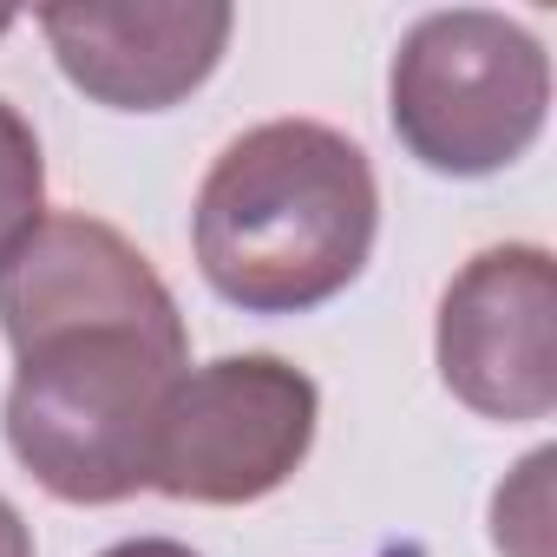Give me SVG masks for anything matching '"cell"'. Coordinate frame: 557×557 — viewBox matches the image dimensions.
Here are the masks:
<instances>
[{
  "label": "cell",
  "mask_w": 557,
  "mask_h": 557,
  "mask_svg": "<svg viewBox=\"0 0 557 557\" xmlns=\"http://www.w3.org/2000/svg\"><path fill=\"white\" fill-rule=\"evenodd\" d=\"M236 14L203 0V8H40V34L60 60V73L112 106V112H164L190 99L223 47Z\"/></svg>",
  "instance_id": "6"
},
{
  "label": "cell",
  "mask_w": 557,
  "mask_h": 557,
  "mask_svg": "<svg viewBox=\"0 0 557 557\" xmlns=\"http://www.w3.org/2000/svg\"><path fill=\"white\" fill-rule=\"evenodd\" d=\"M0 329L14 342L8 446L66 505L151 485V440L190 368L164 275L112 223L53 210L0 256Z\"/></svg>",
  "instance_id": "1"
},
{
  "label": "cell",
  "mask_w": 557,
  "mask_h": 557,
  "mask_svg": "<svg viewBox=\"0 0 557 557\" xmlns=\"http://www.w3.org/2000/svg\"><path fill=\"white\" fill-rule=\"evenodd\" d=\"M0 557H34V531L8 498H0Z\"/></svg>",
  "instance_id": "8"
},
{
  "label": "cell",
  "mask_w": 557,
  "mask_h": 557,
  "mask_svg": "<svg viewBox=\"0 0 557 557\" xmlns=\"http://www.w3.org/2000/svg\"><path fill=\"white\" fill-rule=\"evenodd\" d=\"M557 269L537 243L479 249L440 296V381L485 420H544L557 407Z\"/></svg>",
  "instance_id": "5"
},
{
  "label": "cell",
  "mask_w": 557,
  "mask_h": 557,
  "mask_svg": "<svg viewBox=\"0 0 557 557\" xmlns=\"http://www.w3.org/2000/svg\"><path fill=\"white\" fill-rule=\"evenodd\" d=\"M40 197H47L40 138H34V125L8 99H0V256L40 223Z\"/></svg>",
  "instance_id": "7"
},
{
  "label": "cell",
  "mask_w": 557,
  "mask_h": 557,
  "mask_svg": "<svg viewBox=\"0 0 557 557\" xmlns=\"http://www.w3.org/2000/svg\"><path fill=\"white\" fill-rule=\"evenodd\" d=\"M322 394L283 355H223L184 368L158 413L151 485L184 505H256L283 492L315 446Z\"/></svg>",
  "instance_id": "4"
},
{
  "label": "cell",
  "mask_w": 557,
  "mask_h": 557,
  "mask_svg": "<svg viewBox=\"0 0 557 557\" xmlns=\"http://www.w3.org/2000/svg\"><path fill=\"white\" fill-rule=\"evenodd\" d=\"M8 27H14V14H0V34H8Z\"/></svg>",
  "instance_id": "10"
},
{
  "label": "cell",
  "mask_w": 557,
  "mask_h": 557,
  "mask_svg": "<svg viewBox=\"0 0 557 557\" xmlns=\"http://www.w3.org/2000/svg\"><path fill=\"white\" fill-rule=\"evenodd\" d=\"M394 138L440 177H492L518 164L550 112L544 47L485 8L426 14L387 73Z\"/></svg>",
  "instance_id": "3"
},
{
  "label": "cell",
  "mask_w": 557,
  "mask_h": 557,
  "mask_svg": "<svg viewBox=\"0 0 557 557\" xmlns=\"http://www.w3.org/2000/svg\"><path fill=\"white\" fill-rule=\"evenodd\" d=\"M99 557H197V550L177 544V537H125V544H112V550H99Z\"/></svg>",
  "instance_id": "9"
},
{
  "label": "cell",
  "mask_w": 557,
  "mask_h": 557,
  "mask_svg": "<svg viewBox=\"0 0 557 557\" xmlns=\"http://www.w3.org/2000/svg\"><path fill=\"white\" fill-rule=\"evenodd\" d=\"M374 230V164L322 119H269L230 138L190 210L203 283L243 315H302L335 302L368 269Z\"/></svg>",
  "instance_id": "2"
}]
</instances>
